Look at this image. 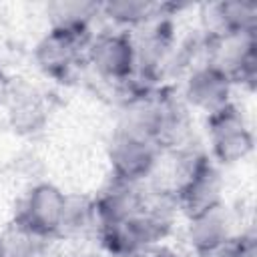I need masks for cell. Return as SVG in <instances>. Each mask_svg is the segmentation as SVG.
Instances as JSON below:
<instances>
[{"label":"cell","instance_id":"cell-1","mask_svg":"<svg viewBox=\"0 0 257 257\" xmlns=\"http://www.w3.org/2000/svg\"><path fill=\"white\" fill-rule=\"evenodd\" d=\"M66 207L68 197L56 185L38 183L28 191L14 225L38 239L54 237L64 231Z\"/></svg>","mask_w":257,"mask_h":257},{"label":"cell","instance_id":"cell-2","mask_svg":"<svg viewBox=\"0 0 257 257\" xmlns=\"http://www.w3.org/2000/svg\"><path fill=\"white\" fill-rule=\"evenodd\" d=\"M161 149L143 133L120 126L110 143L108 159L112 169V179L139 185L153 175Z\"/></svg>","mask_w":257,"mask_h":257},{"label":"cell","instance_id":"cell-3","mask_svg":"<svg viewBox=\"0 0 257 257\" xmlns=\"http://www.w3.org/2000/svg\"><path fill=\"white\" fill-rule=\"evenodd\" d=\"M221 193L223 181L215 163L207 155H195L189 159L183 179L175 189V205L187 217H193L223 203Z\"/></svg>","mask_w":257,"mask_h":257},{"label":"cell","instance_id":"cell-4","mask_svg":"<svg viewBox=\"0 0 257 257\" xmlns=\"http://www.w3.org/2000/svg\"><path fill=\"white\" fill-rule=\"evenodd\" d=\"M86 58L94 70L110 82L126 84L137 74L135 38L126 30H106L90 38Z\"/></svg>","mask_w":257,"mask_h":257},{"label":"cell","instance_id":"cell-5","mask_svg":"<svg viewBox=\"0 0 257 257\" xmlns=\"http://www.w3.org/2000/svg\"><path fill=\"white\" fill-rule=\"evenodd\" d=\"M207 135L211 155L221 165L239 163L253 151V133L233 102L207 116Z\"/></svg>","mask_w":257,"mask_h":257},{"label":"cell","instance_id":"cell-6","mask_svg":"<svg viewBox=\"0 0 257 257\" xmlns=\"http://www.w3.org/2000/svg\"><path fill=\"white\" fill-rule=\"evenodd\" d=\"M88 42L90 36L68 32L62 28H50L36 44L34 60L44 74L56 80H66L76 62L82 58V50L86 52Z\"/></svg>","mask_w":257,"mask_h":257},{"label":"cell","instance_id":"cell-7","mask_svg":"<svg viewBox=\"0 0 257 257\" xmlns=\"http://www.w3.org/2000/svg\"><path fill=\"white\" fill-rule=\"evenodd\" d=\"M231 90L233 80L229 78V74L219 66L207 62L189 74L183 90V100L187 106L209 116L231 104Z\"/></svg>","mask_w":257,"mask_h":257},{"label":"cell","instance_id":"cell-8","mask_svg":"<svg viewBox=\"0 0 257 257\" xmlns=\"http://www.w3.org/2000/svg\"><path fill=\"white\" fill-rule=\"evenodd\" d=\"M145 205L143 195L139 193L137 185L122 183L112 179L110 187H106L94 201H92V211H94V223L100 227L112 225L118 221H124L133 215H137Z\"/></svg>","mask_w":257,"mask_h":257},{"label":"cell","instance_id":"cell-9","mask_svg":"<svg viewBox=\"0 0 257 257\" xmlns=\"http://www.w3.org/2000/svg\"><path fill=\"white\" fill-rule=\"evenodd\" d=\"M231 227H233L231 215H229L225 203H219L207 211H201V213L189 217L187 239H189L191 247L195 249V253L199 255V253L211 251V249L223 245L225 241H229L233 237Z\"/></svg>","mask_w":257,"mask_h":257},{"label":"cell","instance_id":"cell-10","mask_svg":"<svg viewBox=\"0 0 257 257\" xmlns=\"http://www.w3.org/2000/svg\"><path fill=\"white\" fill-rule=\"evenodd\" d=\"M219 32L235 36H255L257 30V4L249 0H229L215 6Z\"/></svg>","mask_w":257,"mask_h":257},{"label":"cell","instance_id":"cell-11","mask_svg":"<svg viewBox=\"0 0 257 257\" xmlns=\"http://www.w3.org/2000/svg\"><path fill=\"white\" fill-rule=\"evenodd\" d=\"M52 26L68 32L90 36V20L100 14V4L96 2H54L48 6Z\"/></svg>","mask_w":257,"mask_h":257},{"label":"cell","instance_id":"cell-12","mask_svg":"<svg viewBox=\"0 0 257 257\" xmlns=\"http://www.w3.org/2000/svg\"><path fill=\"white\" fill-rule=\"evenodd\" d=\"M159 10L157 4L145 0H108L100 4V14L120 28L143 26Z\"/></svg>","mask_w":257,"mask_h":257},{"label":"cell","instance_id":"cell-13","mask_svg":"<svg viewBox=\"0 0 257 257\" xmlns=\"http://www.w3.org/2000/svg\"><path fill=\"white\" fill-rule=\"evenodd\" d=\"M26 98H18L12 108H10V116H12V124L18 131H38L44 124V110L38 102V98H32L34 94H24Z\"/></svg>","mask_w":257,"mask_h":257},{"label":"cell","instance_id":"cell-14","mask_svg":"<svg viewBox=\"0 0 257 257\" xmlns=\"http://www.w3.org/2000/svg\"><path fill=\"white\" fill-rule=\"evenodd\" d=\"M197 257H253V239L247 235L231 237L223 245H219L211 251L199 253Z\"/></svg>","mask_w":257,"mask_h":257},{"label":"cell","instance_id":"cell-15","mask_svg":"<svg viewBox=\"0 0 257 257\" xmlns=\"http://www.w3.org/2000/svg\"><path fill=\"white\" fill-rule=\"evenodd\" d=\"M153 257H179L177 253H173L171 249H157Z\"/></svg>","mask_w":257,"mask_h":257},{"label":"cell","instance_id":"cell-16","mask_svg":"<svg viewBox=\"0 0 257 257\" xmlns=\"http://www.w3.org/2000/svg\"><path fill=\"white\" fill-rule=\"evenodd\" d=\"M0 257H8V253H6V245H4L2 239H0Z\"/></svg>","mask_w":257,"mask_h":257}]
</instances>
